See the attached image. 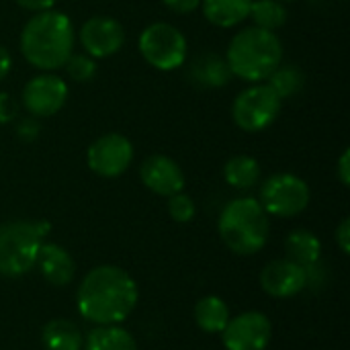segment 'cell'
I'll return each instance as SVG.
<instances>
[{"label": "cell", "instance_id": "6da1fadb", "mask_svg": "<svg viewBox=\"0 0 350 350\" xmlns=\"http://www.w3.org/2000/svg\"><path fill=\"white\" fill-rule=\"evenodd\" d=\"M137 299L139 291L133 277L113 265L92 269L76 293L80 316L96 326L121 324L131 316Z\"/></svg>", "mask_w": 350, "mask_h": 350}, {"label": "cell", "instance_id": "7a4b0ae2", "mask_svg": "<svg viewBox=\"0 0 350 350\" xmlns=\"http://www.w3.org/2000/svg\"><path fill=\"white\" fill-rule=\"evenodd\" d=\"M74 49V25L62 10L35 12L21 31L23 57L37 70L53 72L64 68Z\"/></svg>", "mask_w": 350, "mask_h": 350}, {"label": "cell", "instance_id": "3957f363", "mask_svg": "<svg viewBox=\"0 0 350 350\" xmlns=\"http://www.w3.org/2000/svg\"><path fill=\"white\" fill-rule=\"evenodd\" d=\"M226 62L232 76L246 82H262L281 66L283 43L273 31L248 27L236 33L228 45Z\"/></svg>", "mask_w": 350, "mask_h": 350}, {"label": "cell", "instance_id": "277c9868", "mask_svg": "<svg viewBox=\"0 0 350 350\" xmlns=\"http://www.w3.org/2000/svg\"><path fill=\"white\" fill-rule=\"evenodd\" d=\"M217 230L232 252L240 256H250L260 252L269 240V213L256 199L240 197L230 201L221 209Z\"/></svg>", "mask_w": 350, "mask_h": 350}, {"label": "cell", "instance_id": "5b68a950", "mask_svg": "<svg viewBox=\"0 0 350 350\" xmlns=\"http://www.w3.org/2000/svg\"><path fill=\"white\" fill-rule=\"evenodd\" d=\"M47 221H8L0 226V275L23 277L37 265Z\"/></svg>", "mask_w": 350, "mask_h": 350}, {"label": "cell", "instance_id": "8992f818", "mask_svg": "<svg viewBox=\"0 0 350 350\" xmlns=\"http://www.w3.org/2000/svg\"><path fill=\"white\" fill-rule=\"evenodd\" d=\"M187 37L170 23H152L139 35V53L156 70L170 72L187 62Z\"/></svg>", "mask_w": 350, "mask_h": 350}, {"label": "cell", "instance_id": "52a82bcc", "mask_svg": "<svg viewBox=\"0 0 350 350\" xmlns=\"http://www.w3.org/2000/svg\"><path fill=\"white\" fill-rule=\"evenodd\" d=\"M281 105L283 100L269 84H252L236 96L232 105V117L242 131L258 133L275 123L281 113Z\"/></svg>", "mask_w": 350, "mask_h": 350}, {"label": "cell", "instance_id": "ba28073f", "mask_svg": "<svg viewBox=\"0 0 350 350\" xmlns=\"http://www.w3.org/2000/svg\"><path fill=\"white\" fill-rule=\"evenodd\" d=\"M310 187L304 178L279 172L269 176L260 187V205L269 215L295 217L310 205Z\"/></svg>", "mask_w": 350, "mask_h": 350}, {"label": "cell", "instance_id": "9c48e42d", "mask_svg": "<svg viewBox=\"0 0 350 350\" xmlns=\"http://www.w3.org/2000/svg\"><path fill=\"white\" fill-rule=\"evenodd\" d=\"M88 168L103 178L121 176L133 162V146L121 133H105L86 152Z\"/></svg>", "mask_w": 350, "mask_h": 350}, {"label": "cell", "instance_id": "30bf717a", "mask_svg": "<svg viewBox=\"0 0 350 350\" xmlns=\"http://www.w3.org/2000/svg\"><path fill=\"white\" fill-rule=\"evenodd\" d=\"M23 105L25 109L37 117H51L55 113L62 111V107L68 100V84L64 82V78L51 74V72H43L39 76H33L25 88H23Z\"/></svg>", "mask_w": 350, "mask_h": 350}, {"label": "cell", "instance_id": "8fae6325", "mask_svg": "<svg viewBox=\"0 0 350 350\" xmlns=\"http://www.w3.org/2000/svg\"><path fill=\"white\" fill-rule=\"evenodd\" d=\"M273 336L271 320L262 312H244L230 318L221 332L226 350H267Z\"/></svg>", "mask_w": 350, "mask_h": 350}, {"label": "cell", "instance_id": "7c38bea8", "mask_svg": "<svg viewBox=\"0 0 350 350\" xmlns=\"http://www.w3.org/2000/svg\"><path fill=\"white\" fill-rule=\"evenodd\" d=\"M80 43L90 57H111L125 43V31L111 16H92L80 29Z\"/></svg>", "mask_w": 350, "mask_h": 350}, {"label": "cell", "instance_id": "4fadbf2b", "mask_svg": "<svg viewBox=\"0 0 350 350\" xmlns=\"http://www.w3.org/2000/svg\"><path fill=\"white\" fill-rule=\"evenodd\" d=\"M260 285L273 297H279V299L293 297L308 287L306 285V269L289 258L273 260L262 269Z\"/></svg>", "mask_w": 350, "mask_h": 350}, {"label": "cell", "instance_id": "5bb4252c", "mask_svg": "<svg viewBox=\"0 0 350 350\" xmlns=\"http://www.w3.org/2000/svg\"><path fill=\"white\" fill-rule=\"evenodd\" d=\"M139 176L144 185L160 197H172L185 189L183 168L172 158L162 154L146 158L139 168Z\"/></svg>", "mask_w": 350, "mask_h": 350}, {"label": "cell", "instance_id": "9a60e30c", "mask_svg": "<svg viewBox=\"0 0 350 350\" xmlns=\"http://www.w3.org/2000/svg\"><path fill=\"white\" fill-rule=\"evenodd\" d=\"M37 265L45 281L55 287H66L74 279V271H76L74 258L66 248L57 244H41L37 254Z\"/></svg>", "mask_w": 350, "mask_h": 350}, {"label": "cell", "instance_id": "2e32d148", "mask_svg": "<svg viewBox=\"0 0 350 350\" xmlns=\"http://www.w3.org/2000/svg\"><path fill=\"white\" fill-rule=\"evenodd\" d=\"M191 78L203 88H221L232 80V72L226 57L217 53H203L193 62Z\"/></svg>", "mask_w": 350, "mask_h": 350}, {"label": "cell", "instance_id": "e0dca14e", "mask_svg": "<svg viewBox=\"0 0 350 350\" xmlns=\"http://www.w3.org/2000/svg\"><path fill=\"white\" fill-rule=\"evenodd\" d=\"M205 18L221 29H230L248 18L252 0H201Z\"/></svg>", "mask_w": 350, "mask_h": 350}, {"label": "cell", "instance_id": "ac0fdd59", "mask_svg": "<svg viewBox=\"0 0 350 350\" xmlns=\"http://www.w3.org/2000/svg\"><path fill=\"white\" fill-rule=\"evenodd\" d=\"M41 340L47 350H80L84 345V336L78 326L64 318L47 322L41 332Z\"/></svg>", "mask_w": 350, "mask_h": 350}, {"label": "cell", "instance_id": "d6986e66", "mask_svg": "<svg viewBox=\"0 0 350 350\" xmlns=\"http://www.w3.org/2000/svg\"><path fill=\"white\" fill-rule=\"evenodd\" d=\"M195 322L203 332L209 334H221L224 328L230 322V308L221 297L207 295L197 301L195 306Z\"/></svg>", "mask_w": 350, "mask_h": 350}, {"label": "cell", "instance_id": "ffe728a7", "mask_svg": "<svg viewBox=\"0 0 350 350\" xmlns=\"http://www.w3.org/2000/svg\"><path fill=\"white\" fill-rule=\"evenodd\" d=\"M285 250H287L289 260H293L301 267H310L320 260L322 242L318 240L316 234H312L308 230H295L287 236Z\"/></svg>", "mask_w": 350, "mask_h": 350}, {"label": "cell", "instance_id": "44dd1931", "mask_svg": "<svg viewBox=\"0 0 350 350\" xmlns=\"http://www.w3.org/2000/svg\"><path fill=\"white\" fill-rule=\"evenodd\" d=\"M86 350H137L135 338L121 328L119 324L113 326H96L86 336Z\"/></svg>", "mask_w": 350, "mask_h": 350}, {"label": "cell", "instance_id": "7402d4cb", "mask_svg": "<svg viewBox=\"0 0 350 350\" xmlns=\"http://www.w3.org/2000/svg\"><path fill=\"white\" fill-rule=\"evenodd\" d=\"M224 178L230 187L246 191L260 180V166L252 156H234L224 166Z\"/></svg>", "mask_w": 350, "mask_h": 350}, {"label": "cell", "instance_id": "603a6c76", "mask_svg": "<svg viewBox=\"0 0 350 350\" xmlns=\"http://www.w3.org/2000/svg\"><path fill=\"white\" fill-rule=\"evenodd\" d=\"M254 27L265 31H277L287 23V8L279 0H252L250 14Z\"/></svg>", "mask_w": 350, "mask_h": 350}, {"label": "cell", "instance_id": "cb8c5ba5", "mask_svg": "<svg viewBox=\"0 0 350 350\" xmlns=\"http://www.w3.org/2000/svg\"><path fill=\"white\" fill-rule=\"evenodd\" d=\"M304 74L295 68V66H279L271 76H269V86L275 90V94L285 100V98H291L295 96L297 92H301L304 88Z\"/></svg>", "mask_w": 350, "mask_h": 350}, {"label": "cell", "instance_id": "d4e9b609", "mask_svg": "<svg viewBox=\"0 0 350 350\" xmlns=\"http://www.w3.org/2000/svg\"><path fill=\"white\" fill-rule=\"evenodd\" d=\"M64 70L74 82H88L96 74V62L88 53H72L66 59Z\"/></svg>", "mask_w": 350, "mask_h": 350}, {"label": "cell", "instance_id": "484cf974", "mask_svg": "<svg viewBox=\"0 0 350 350\" xmlns=\"http://www.w3.org/2000/svg\"><path fill=\"white\" fill-rule=\"evenodd\" d=\"M168 213L176 224H189L195 217V201L180 191L168 197Z\"/></svg>", "mask_w": 350, "mask_h": 350}, {"label": "cell", "instance_id": "4316f807", "mask_svg": "<svg viewBox=\"0 0 350 350\" xmlns=\"http://www.w3.org/2000/svg\"><path fill=\"white\" fill-rule=\"evenodd\" d=\"M39 133H41V127H39L37 117H27V119L18 121V125H16V135L23 142H35L39 137Z\"/></svg>", "mask_w": 350, "mask_h": 350}, {"label": "cell", "instance_id": "83f0119b", "mask_svg": "<svg viewBox=\"0 0 350 350\" xmlns=\"http://www.w3.org/2000/svg\"><path fill=\"white\" fill-rule=\"evenodd\" d=\"M16 115H18V103L8 92H0V125L14 121Z\"/></svg>", "mask_w": 350, "mask_h": 350}, {"label": "cell", "instance_id": "f1b7e54d", "mask_svg": "<svg viewBox=\"0 0 350 350\" xmlns=\"http://www.w3.org/2000/svg\"><path fill=\"white\" fill-rule=\"evenodd\" d=\"M164 6H168L170 10L174 12H180V14H187V12H193L201 6V0H162Z\"/></svg>", "mask_w": 350, "mask_h": 350}, {"label": "cell", "instance_id": "f546056e", "mask_svg": "<svg viewBox=\"0 0 350 350\" xmlns=\"http://www.w3.org/2000/svg\"><path fill=\"white\" fill-rule=\"evenodd\" d=\"M21 8L31 10V12H43V10H51L55 6L57 0H14Z\"/></svg>", "mask_w": 350, "mask_h": 350}, {"label": "cell", "instance_id": "4dcf8cb0", "mask_svg": "<svg viewBox=\"0 0 350 350\" xmlns=\"http://www.w3.org/2000/svg\"><path fill=\"white\" fill-rule=\"evenodd\" d=\"M336 242H338L340 250H342L345 254H349L350 252V219L349 217H345V219L340 221V226H338V230H336Z\"/></svg>", "mask_w": 350, "mask_h": 350}, {"label": "cell", "instance_id": "1f68e13d", "mask_svg": "<svg viewBox=\"0 0 350 350\" xmlns=\"http://www.w3.org/2000/svg\"><path fill=\"white\" fill-rule=\"evenodd\" d=\"M338 178L345 187L350 185V150H345L338 160Z\"/></svg>", "mask_w": 350, "mask_h": 350}, {"label": "cell", "instance_id": "d6a6232c", "mask_svg": "<svg viewBox=\"0 0 350 350\" xmlns=\"http://www.w3.org/2000/svg\"><path fill=\"white\" fill-rule=\"evenodd\" d=\"M10 66H12V57L8 53V49L0 45V80L6 78V74L10 72Z\"/></svg>", "mask_w": 350, "mask_h": 350}, {"label": "cell", "instance_id": "836d02e7", "mask_svg": "<svg viewBox=\"0 0 350 350\" xmlns=\"http://www.w3.org/2000/svg\"><path fill=\"white\" fill-rule=\"evenodd\" d=\"M279 2H283V4H285V2H295V0H279Z\"/></svg>", "mask_w": 350, "mask_h": 350}]
</instances>
